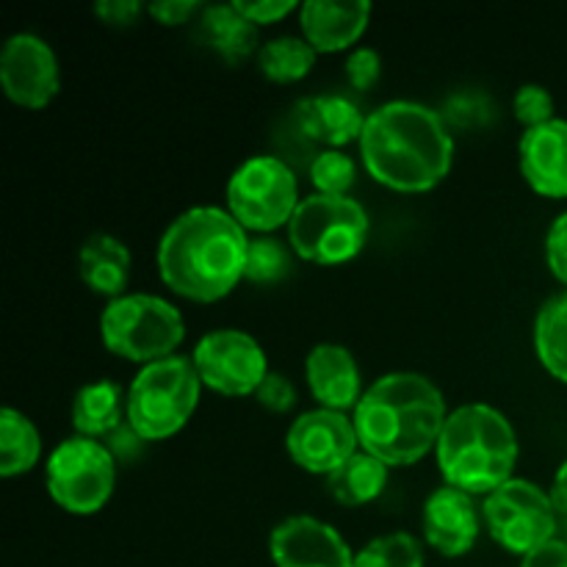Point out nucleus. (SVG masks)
Masks as SVG:
<instances>
[{
    "mask_svg": "<svg viewBox=\"0 0 567 567\" xmlns=\"http://www.w3.org/2000/svg\"><path fill=\"white\" fill-rule=\"evenodd\" d=\"M100 338L111 354L131 363H158L175 358L186 338L181 310L153 293H125L105 305L100 316Z\"/></svg>",
    "mask_w": 567,
    "mask_h": 567,
    "instance_id": "obj_6",
    "label": "nucleus"
},
{
    "mask_svg": "<svg viewBox=\"0 0 567 567\" xmlns=\"http://www.w3.org/2000/svg\"><path fill=\"white\" fill-rule=\"evenodd\" d=\"M371 20V3H332V0H308L299 6V25L316 53H341L365 33Z\"/></svg>",
    "mask_w": 567,
    "mask_h": 567,
    "instance_id": "obj_18",
    "label": "nucleus"
},
{
    "mask_svg": "<svg viewBox=\"0 0 567 567\" xmlns=\"http://www.w3.org/2000/svg\"><path fill=\"white\" fill-rule=\"evenodd\" d=\"M435 454L449 487L487 498L515 480L518 435L502 410L480 402L463 404L446 419Z\"/></svg>",
    "mask_w": 567,
    "mask_h": 567,
    "instance_id": "obj_4",
    "label": "nucleus"
},
{
    "mask_svg": "<svg viewBox=\"0 0 567 567\" xmlns=\"http://www.w3.org/2000/svg\"><path fill=\"white\" fill-rule=\"evenodd\" d=\"M480 509L474 496L457 487H437L424 504V537L449 559L465 557L480 540Z\"/></svg>",
    "mask_w": 567,
    "mask_h": 567,
    "instance_id": "obj_15",
    "label": "nucleus"
},
{
    "mask_svg": "<svg viewBox=\"0 0 567 567\" xmlns=\"http://www.w3.org/2000/svg\"><path fill=\"white\" fill-rule=\"evenodd\" d=\"M116 485V457L92 437L61 441L48 457V493L64 513L94 515L109 504Z\"/></svg>",
    "mask_w": 567,
    "mask_h": 567,
    "instance_id": "obj_9",
    "label": "nucleus"
},
{
    "mask_svg": "<svg viewBox=\"0 0 567 567\" xmlns=\"http://www.w3.org/2000/svg\"><path fill=\"white\" fill-rule=\"evenodd\" d=\"M482 518L493 540L520 557H529L532 551L559 537V513L551 493L526 480H509L491 493L482 507Z\"/></svg>",
    "mask_w": 567,
    "mask_h": 567,
    "instance_id": "obj_10",
    "label": "nucleus"
},
{
    "mask_svg": "<svg viewBox=\"0 0 567 567\" xmlns=\"http://www.w3.org/2000/svg\"><path fill=\"white\" fill-rule=\"evenodd\" d=\"M310 181H313L316 194L349 197L358 183V166H354L352 155H347L343 150H324L310 164Z\"/></svg>",
    "mask_w": 567,
    "mask_h": 567,
    "instance_id": "obj_29",
    "label": "nucleus"
},
{
    "mask_svg": "<svg viewBox=\"0 0 567 567\" xmlns=\"http://www.w3.org/2000/svg\"><path fill=\"white\" fill-rule=\"evenodd\" d=\"M513 109H515V116H518V122L526 127V131L557 120V116H554L551 92H548L546 86H540V83H526V86H520L518 94H515Z\"/></svg>",
    "mask_w": 567,
    "mask_h": 567,
    "instance_id": "obj_31",
    "label": "nucleus"
},
{
    "mask_svg": "<svg viewBox=\"0 0 567 567\" xmlns=\"http://www.w3.org/2000/svg\"><path fill=\"white\" fill-rule=\"evenodd\" d=\"M150 14L161 22V25H186L194 14H203V6L194 0H161V3L147 6Z\"/></svg>",
    "mask_w": 567,
    "mask_h": 567,
    "instance_id": "obj_37",
    "label": "nucleus"
},
{
    "mask_svg": "<svg viewBox=\"0 0 567 567\" xmlns=\"http://www.w3.org/2000/svg\"><path fill=\"white\" fill-rule=\"evenodd\" d=\"M520 175L532 192L551 199L567 197V120H551L532 127L518 144Z\"/></svg>",
    "mask_w": 567,
    "mask_h": 567,
    "instance_id": "obj_16",
    "label": "nucleus"
},
{
    "mask_svg": "<svg viewBox=\"0 0 567 567\" xmlns=\"http://www.w3.org/2000/svg\"><path fill=\"white\" fill-rule=\"evenodd\" d=\"M380 72H382V59L377 50L358 48L349 53L347 81L352 89H358V92H369V89L380 81Z\"/></svg>",
    "mask_w": 567,
    "mask_h": 567,
    "instance_id": "obj_33",
    "label": "nucleus"
},
{
    "mask_svg": "<svg viewBox=\"0 0 567 567\" xmlns=\"http://www.w3.org/2000/svg\"><path fill=\"white\" fill-rule=\"evenodd\" d=\"M316 50L305 37H280L271 39L260 48L258 66L269 81L297 83L316 66Z\"/></svg>",
    "mask_w": 567,
    "mask_h": 567,
    "instance_id": "obj_26",
    "label": "nucleus"
},
{
    "mask_svg": "<svg viewBox=\"0 0 567 567\" xmlns=\"http://www.w3.org/2000/svg\"><path fill=\"white\" fill-rule=\"evenodd\" d=\"M299 188L291 166L275 155H255L227 183V210L244 230L275 233L291 225L299 208Z\"/></svg>",
    "mask_w": 567,
    "mask_h": 567,
    "instance_id": "obj_8",
    "label": "nucleus"
},
{
    "mask_svg": "<svg viewBox=\"0 0 567 567\" xmlns=\"http://www.w3.org/2000/svg\"><path fill=\"white\" fill-rule=\"evenodd\" d=\"M194 365L210 391L221 396H255L269 377L266 352L241 330H214L194 347Z\"/></svg>",
    "mask_w": 567,
    "mask_h": 567,
    "instance_id": "obj_11",
    "label": "nucleus"
},
{
    "mask_svg": "<svg viewBox=\"0 0 567 567\" xmlns=\"http://www.w3.org/2000/svg\"><path fill=\"white\" fill-rule=\"evenodd\" d=\"M546 260L551 275L567 286V210L557 216L546 236Z\"/></svg>",
    "mask_w": 567,
    "mask_h": 567,
    "instance_id": "obj_34",
    "label": "nucleus"
},
{
    "mask_svg": "<svg viewBox=\"0 0 567 567\" xmlns=\"http://www.w3.org/2000/svg\"><path fill=\"white\" fill-rule=\"evenodd\" d=\"M559 537L567 543V513L559 515Z\"/></svg>",
    "mask_w": 567,
    "mask_h": 567,
    "instance_id": "obj_41",
    "label": "nucleus"
},
{
    "mask_svg": "<svg viewBox=\"0 0 567 567\" xmlns=\"http://www.w3.org/2000/svg\"><path fill=\"white\" fill-rule=\"evenodd\" d=\"M42 457V437L28 415L20 410L6 408L0 413V476L28 474Z\"/></svg>",
    "mask_w": 567,
    "mask_h": 567,
    "instance_id": "obj_24",
    "label": "nucleus"
},
{
    "mask_svg": "<svg viewBox=\"0 0 567 567\" xmlns=\"http://www.w3.org/2000/svg\"><path fill=\"white\" fill-rule=\"evenodd\" d=\"M197 39L210 53H216L230 66L241 64L249 55L260 53L258 25L249 22L233 3L203 9L197 25Z\"/></svg>",
    "mask_w": 567,
    "mask_h": 567,
    "instance_id": "obj_21",
    "label": "nucleus"
},
{
    "mask_svg": "<svg viewBox=\"0 0 567 567\" xmlns=\"http://www.w3.org/2000/svg\"><path fill=\"white\" fill-rule=\"evenodd\" d=\"M354 567H424V548L408 532H393L360 548Z\"/></svg>",
    "mask_w": 567,
    "mask_h": 567,
    "instance_id": "obj_27",
    "label": "nucleus"
},
{
    "mask_svg": "<svg viewBox=\"0 0 567 567\" xmlns=\"http://www.w3.org/2000/svg\"><path fill=\"white\" fill-rule=\"evenodd\" d=\"M297 125L310 142L324 144L327 150H341L360 142L365 116L343 94H316L297 103Z\"/></svg>",
    "mask_w": 567,
    "mask_h": 567,
    "instance_id": "obj_19",
    "label": "nucleus"
},
{
    "mask_svg": "<svg viewBox=\"0 0 567 567\" xmlns=\"http://www.w3.org/2000/svg\"><path fill=\"white\" fill-rule=\"evenodd\" d=\"M520 567H567V543L563 537L546 543L537 551H532L529 557H524Z\"/></svg>",
    "mask_w": 567,
    "mask_h": 567,
    "instance_id": "obj_38",
    "label": "nucleus"
},
{
    "mask_svg": "<svg viewBox=\"0 0 567 567\" xmlns=\"http://www.w3.org/2000/svg\"><path fill=\"white\" fill-rule=\"evenodd\" d=\"M233 6H236L249 22H255V25H271V22H280L282 17H288L293 9H297V3H291V0H280V3H275V0H260V3H244V0H236Z\"/></svg>",
    "mask_w": 567,
    "mask_h": 567,
    "instance_id": "obj_36",
    "label": "nucleus"
},
{
    "mask_svg": "<svg viewBox=\"0 0 567 567\" xmlns=\"http://www.w3.org/2000/svg\"><path fill=\"white\" fill-rule=\"evenodd\" d=\"M360 437L354 421L336 410H310L291 424L286 449L293 463L316 476H330L358 454Z\"/></svg>",
    "mask_w": 567,
    "mask_h": 567,
    "instance_id": "obj_13",
    "label": "nucleus"
},
{
    "mask_svg": "<svg viewBox=\"0 0 567 567\" xmlns=\"http://www.w3.org/2000/svg\"><path fill=\"white\" fill-rule=\"evenodd\" d=\"M291 252L280 238L260 236L249 241L247 252V280L255 286H271L288 277L291 271Z\"/></svg>",
    "mask_w": 567,
    "mask_h": 567,
    "instance_id": "obj_28",
    "label": "nucleus"
},
{
    "mask_svg": "<svg viewBox=\"0 0 567 567\" xmlns=\"http://www.w3.org/2000/svg\"><path fill=\"white\" fill-rule=\"evenodd\" d=\"M551 502H554V507H557L559 515L567 513V460H565L563 465H559L557 476H554Z\"/></svg>",
    "mask_w": 567,
    "mask_h": 567,
    "instance_id": "obj_40",
    "label": "nucleus"
},
{
    "mask_svg": "<svg viewBox=\"0 0 567 567\" xmlns=\"http://www.w3.org/2000/svg\"><path fill=\"white\" fill-rule=\"evenodd\" d=\"M441 388L415 371H393L377 380L354 408L360 446L388 468H404L437 446L446 426Z\"/></svg>",
    "mask_w": 567,
    "mask_h": 567,
    "instance_id": "obj_3",
    "label": "nucleus"
},
{
    "mask_svg": "<svg viewBox=\"0 0 567 567\" xmlns=\"http://www.w3.org/2000/svg\"><path fill=\"white\" fill-rule=\"evenodd\" d=\"M131 249L109 233L89 236L78 252V271H81L83 286L109 302L125 297V288L131 282Z\"/></svg>",
    "mask_w": 567,
    "mask_h": 567,
    "instance_id": "obj_20",
    "label": "nucleus"
},
{
    "mask_svg": "<svg viewBox=\"0 0 567 567\" xmlns=\"http://www.w3.org/2000/svg\"><path fill=\"white\" fill-rule=\"evenodd\" d=\"M275 567H354V554L336 526L310 515H293L269 537Z\"/></svg>",
    "mask_w": 567,
    "mask_h": 567,
    "instance_id": "obj_14",
    "label": "nucleus"
},
{
    "mask_svg": "<svg viewBox=\"0 0 567 567\" xmlns=\"http://www.w3.org/2000/svg\"><path fill=\"white\" fill-rule=\"evenodd\" d=\"M369 241V214L352 197L310 194L299 203L288 244L302 260L319 266H341L358 258Z\"/></svg>",
    "mask_w": 567,
    "mask_h": 567,
    "instance_id": "obj_7",
    "label": "nucleus"
},
{
    "mask_svg": "<svg viewBox=\"0 0 567 567\" xmlns=\"http://www.w3.org/2000/svg\"><path fill=\"white\" fill-rule=\"evenodd\" d=\"M203 393L194 360L166 358L144 365L127 391V424L144 443L166 441L192 421Z\"/></svg>",
    "mask_w": 567,
    "mask_h": 567,
    "instance_id": "obj_5",
    "label": "nucleus"
},
{
    "mask_svg": "<svg viewBox=\"0 0 567 567\" xmlns=\"http://www.w3.org/2000/svg\"><path fill=\"white\" fill-rule=\"evenodd\" d=\"M127 419V396L111 380L83 385L72 399V426L81 437H111Z\"/></svg>",
    "mask_w": 567,
    "mask_h": 567,
    "instance_id": "obj_22",
    "label": "nucleus"
},
{
    "mask_svg": "<svg viewBox=\"0 0 567 567\" xmlns=\"http://www.w3.org/2000/svg\"><path fill=\"white\" fill-rule=\"evenodd\" d=\"M94 11H97V17L105 25L131 28L144 14V6L138 0H100Z\"/></svg>",
    "mask_w": 567,
    "mask_h": 567,
    "instance_id": "obj_35",
    "label": "nucleus"
},
{
    "mask_svg": "<svg viewBox=\"0 0 567 567\" xmlns=\"http://www.w3.org/2000/svg\"><path fill=\"white\" fill-rule=\"evenodd\" d=\"M535 349L543 369L567 385V291L548 299L537 313Z\"/></svg>",
    "mask_w": 567,
    "mask_h": 567,
    "instance_id": "obj_25",
    "label": "nucleus"
},
{
    "mask_svg": "<svg viewBox=\"0 0 567 567\" xmlns=\"http://www.w3.org/2000/svg\"><path fill=\"white\" fill-rule=\"evenodd\" d=\"M0 86L20 109L42 111L61 86L59 59L37 33H14L0 50Z\"/></svg>",
    "mask_w": 567,
    "mask_h": 567,
    "instance_id": "obj_12",
    "label": "nucleus"
},
{
    "mask_svg": "<svg viewBox=\"0 0 567 567\" xmlns=\"http://www.w3.org/2000/svg\"><path fill=\"white\" fill-rule=\"evenodd\" d=\"M305 377H308L310 393L324 410L347 413L358 408L363 393L360 380V365L354 354L341 343H319L310 349L305 360Z\"/></svg>",
    "mask_w": 567,
    "mask_h": 567,
    "instance_id": "obj_17",
    "label": "nucleus"
},
{
    "mask_svg": "<svg viewBox=\"0 0 567 567\" xmlns=\"http://www.w3.org/2000/svg\"><path fill=\"white\" fill-rule=\"evenodd\" d=\"M247 230L230 210L199 205L177 216L158 244V271L188 302H219L247 277Z\"/></svg>",
    "mask_w": 567,
    "mask_h": 567,
    "instance_id": "obj_2",
    "label": "nucleus"
},
{
    "mask_svg": "<svg viewBox=\"0 0 567 567\" xmlns=\"http://www.w3.org/2000/svg\"><path fill=\"white\" fill-rule=\"evenodd\" d=\"M388 485V465L371 457L369 452H358L349 457L336 474L327 476V493L343 507H363L382 496Z\"/></svg>",
    "mask_w": 567,
    "mask_h": 567,
    "instance_id": "obj_23",
    "label": "nucleus"
},
{
    "mask_svg": "<svg viewBox=\"0 0 567 567\" xmlns=\"http://www.w3.org/2000/svg\"><path fill=\"white\" fill-rule=\"evenodd\" d=\"M441 116L446 125L463 127V131H476V127L493 125V120H496V103L485 92L463 89V92L452 94L446 100Z\"/></svg>",
    "mask_w": 567,
    "mask_h": 567,
    "instance_id": "obj_30",
    "label": "nucleus"
},
{
    "mask_svg": "<svg viewBox=\"0 0 567 567\" xmlns=\"http://www.w3.org/2000/svg\"><path fill=\"white\" fill-rule=\"evenodd\" d=\"M142 446H144V441L136 435V432H133V426L127 424V421L114 432V435L109 437L111 454H114V457H122V460L136 457V454L142 452Z\"/></svg>",
    "mask_w": 567,
    "mask_h": 567,
    "instance_id": "obj_39",
    "label": "nucleus"
},
{
    "mask_svg": "<svg viewBox=\"0 0 567 567\" xmlns=\"http://www.w3.org/2000/svg\"><path fill=\"white\" fill-rule=\"evenodd\" d=\"M360 155L382 186L421 194L441 186L454 164V138L441 111L413 100H391L365 116Z\"/></svg>",
    "mask_w": 567,
    "mask_h": 567,
    "instance_id": "obj_1",
    "label": "nucleus"
},
{
    "mask_svg": "<svg viewBox=\"0 0 567 567\" xmlns=\"http://www.w3.org/2000/svg\"><path fill=\"white\" fill-rule=\"evenodd\" d=\"M255 402L264 410H269V413H288V410L297 408V388H293L282 374L269 371V377L260 382L258 393H255Z\"/></svg>",
    "mask_w": 567,
    "mask_h": 567,
    "instance_id": "obj_32",
    "label": "nucleus"
}]
</instances>
